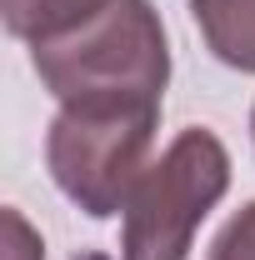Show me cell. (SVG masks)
I'll return each mask as SVG.
<instances>
[{
    "mask_svg": "<svg viewBox=\"0 0 255 260\" xmlns=\"http://www.w3.org/2000/svg\"><path fill=\"white\" fill-rule=\"evenodd\" d=\"M190 20L220 65L255 75V0H190Z\"/></svg>",
    "mask_w": 255,
    "mask_h": 260,
    "instance_id": "cell-4",
    "label": "cell"
},
{
    "mask_svg": "<svg viewBox=\"0 0 255 260\" xmlns=\"http://www.w3.org/2000/svg\"><path fill=\"white\" fill-rule=\"evenodd\" d=\"M160 125L150 100H80L60 105L45 130V165L70 205L90 220H110L125 210L135 180L145 175V155Z\"/></svg>",
    "mask_w": 255,
    "mask_h": 260,
    "instance_id": "cell-2",
    "label": "cell"
},
{
    "mask_svg": "<svg viewBox=\"0 0 255 260\" xmlns=\"http://www.w3.org/2000/svg\"><path fill=\"white\" fill-rule=\"evenodd\" d=\"M110 0H0V20L5 30L25 45H40V40H55V35H70L75 25L95 20Z\"/></svg>",
    "mask_w": 255,
    "mask_h": 260,
    "instance_id": "cell-5",
    "label": "cell"
},
{
    "mask_svg": "<svg viewBox=\"0 0 255 260\" xmlns=\"http://www.w3.org/2000/svg\"><path fill=\"white\" fill-rule=\"evenodd\" d=\"M250 135H255V110H250Z\"/></svg>",
    "mask_w": 255,
    "mask_h": 260,
    "instance_id": "cell-7",
    "label": "cell"
},
{
    "mask_svg": "<svg viewBox=\"0 0 255 260\" xmlns=\"http://www.w3.org/2000/svg\"><path fill=\"white\" fill-rule=\"evenodd\" d=\"M40 85L60 105L80 100H165L170 85V40L150 0H110L95 20L70 35L30 45Z\"/></svg>",
    "mask_w": 255,
    "mask_h": 260,
    "instance_id": "cell-1",
    "label": "cell"
},
{
    "mask_svg": "<svg viewBox=\"0 0 255 260\" xmlns=\"http://www.w3.org/2000/svg\"><path fill=\"white\" fill-rule=\"evenodd\" d=\"M230 190V155L205 125L180 130L125 200L120 260H190L205 215Z\"/></svg>",
    "mask_w": 255,
    "mask_h": 260,
    "instance_id": "cell-3",
    "label": "cell"
},
{
    "mask_svg": "<svg viewBox=\"0 0 255 260\" xmlns=\"http://www.w3.org/2000/svg\"><path fill=\"white\" fill-rule=\"evenodd\" d=\"M205 260H255V200H245L220 225V235L210 240V255Z\"/></svg>",
    "mask_w": 255,
    "mask_h": 260,
    "instance_id": "cell-6",
    "label": "cell"
}]
</instances>
